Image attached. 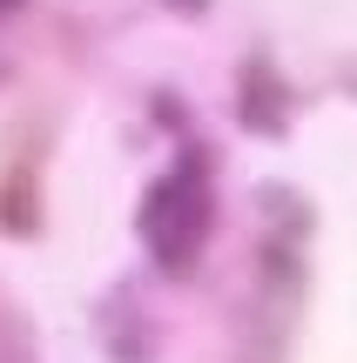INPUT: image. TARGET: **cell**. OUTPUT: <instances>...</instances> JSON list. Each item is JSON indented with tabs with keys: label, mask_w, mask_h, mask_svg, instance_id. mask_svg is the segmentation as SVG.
Listing matches in <instances>:
<instances>
[{
	"label": "cell",
	"mask_w": 357,
	"mask_h": 363,
	"mask_svg": "<svg viewBox=\"0 0 357 363\" xmlns=\"http://www.w3.org/2000/svg\"><path fill=\"white\" fill-rule=\"evenodd\" d=\"M135 229H142L155 269H169V276L196 269V256L209 249V229H216V182H209V155H202V148H189V155L148 189Z\"/></svg>",
	"instance_id": "obj_1"
},
{
	"label": "cell",
	"mask_w": 357,
	"mask_h": 363,
	"mask_svg": "<svg viewBox=\"0 0 357 363\" xmlns=\"http://www.w3.org/2000/svg\"><path fill=\"white\" fill-rule=\"evenodd\" d=\"M0 7H7V0H0Z\"/></svg>",
	"instance_id": "obj_4"
},
{
	"label": "cell",
	"mask_w": 357,
	"mask_h": 363,
	"mask_svg": "<svg viewBox=\"0 0 357 363\" xmlns=\"http://www.w3.org/2000/svg\"><path fill=\"white\" fill-rule=\"evenodd\" d=\"M40 222V202H34V175H0V229L27 235Z\"/></svg>",
	"instance_id": "obj_3"
},
{
	"label": "cell",
	"mask_w": 357,
	"mask_h": 363,
	"mask_svg": "<svg viewBox=\"0 0 357 363\" xmlns=\"http://www.w3.org/2000/svg\"><path fill=\"white\" fill-rule=\"evenodd\" d=\"M0 363H40L34 323H27V310H21L13 289H0Z\"/></svg>",
	"instance_id": "obj_2"
}]
</instances>
